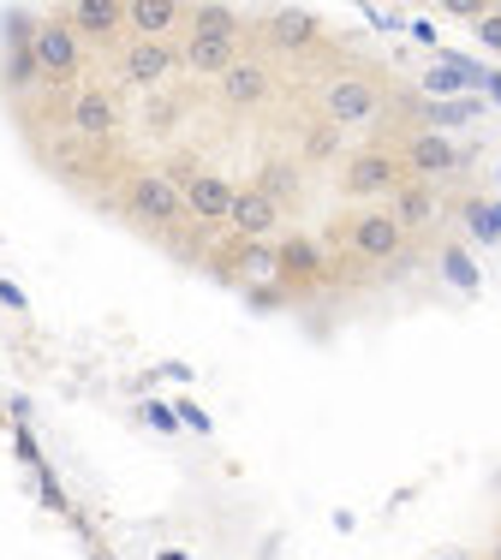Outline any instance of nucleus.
I'll list each match as a JSON object with an SVG mask.
<instances>
[{
  "instance_id": "1",
  "label": "nucleus",
  "mask_w": 501,
  "mask_h": 560,
  "mask_svg": "<svg viewBox=\"0 0 501 560\" xmlns=\"http://www.w3.org/2000/svg\"><path fill=\"white\" fill-rule=\"evenodd\" d=\"M179 60L203 78H221L233 72L245 55H240V12L233 7H191V24H186V43H179Z\"/></svg>"
},
{
  "instance_id": "2",
  "label": "nucleus",
  "mask_w": 501,
  "mask_h": 560,
  "mask_svg": "<svg viewBox=\"0 0 501 560\" xmlns=\"http://www.w3.org/2000/svg\"><path fill=\"white\" fill-rule=\"evenodd\" d=\"M126 215L138 226H150V233H167V226H179L191 215L186 185L167 167H131L126 173Z\"/></svg>"
},
{
  "instance_id": "3",
  "label": "nucleus",
  "mask_w": 501,
  "mask_h": 560,
  "mask_svg": "<svg viewBox=\"0 0 501 560\" xmlns=\"http://www.w3.org/2000/svg\"><path fill=\"white\" fill-rule=\"evenodd\" d=\"M388 114V90H382L376 72H340L323 84V119L340 131H359V126H376Z\"/></svg>"
},
{
  "instance_id": "4",
  "label": "nucleus",
  "mask_w": 501,
  "mask_h": 560,
  "mask_svg": "<svg viewBox=\"0 0 501 560\" xmlns=\"http://www.w3.org/2000/svg\"><path fill=\"white\" fill-rule=\"evenodd\" d=\"M406 179H412V167H406L400 150H359V155H347V167H340V197L359 203V209H371V203H388Z\"/></svg>"
},
{
  "instance_id": "5",
  "label": "nucleus",
  "mask_w": 501,
  "mask_h": 560,
  "mask_svg": "<svg viewBox=\"0 0 501 560\" xmlns=\"http://www.w3.org/2000/svg\"><path fill=\"white\" fill-rule=\"evenodd\" d=\"M406 226L394 221V209L388 203H371V209H352L347 215V250L359 262H394L406 250Z\"/></svg>"
},
{
  "instance_id": "6",
  "label": "nucleus",
  "mask_w": 501,
  "mask_h": 560,
  "mask_svg": "<svg viewBox=\"0 0 501 560\" xmlns=\"http://www.w3.org/2000/svg\"><path fill=\"white\" fill-rule=\"evenodd\" d=\"M31 55L43 60L48 78H78V66H84V36L72 31L66 12H43V19L31 24Z\"/></svg>"
},
{
  "instance_id": "7",
  "label": "nucleus",
  "mask_w": 501,
  "mask_h": 560,
  "mask_svg": "<svg viewBox=\"0 0 501 560\" xmlns=\"http://www.w3.org/2000/svg\"><path fill=\"white\" fill-rule=\"evenodd\" d=\"M179 185H186V203H191V221L203 226H233V179L215 167H167Z\"/></svg>"
},
{
  "instance_id": "8",
  "label": "nucleus",
  "mask_w": 501,
  "mask_h": 560,
  "mask_svg": "<svg viewBox=\"0 0 501 560\" xmlns=\"http://www.w3.org/2000/svg\"><path fill=\"white\" fill-rule=\"evenodd\" d=\"M66 126H72V138H84V143H108L114 131H120V102H114V90H102V84L72 90Z\"/></svg>"
},
{
  "instance_id": "9",
  "label": "nucleus",
  "mask_w": 501,
  "mask_h": 560,
  "mask_svg": "<svg viewBox=\"0 0 501 560\" xmlns=\"http://www.w3.org/2000/svg\"><path fill=\"white\" fill-rule=\"evenodd\" d=\"M179 43H143V36H131V43L120 48V78L131 90H155V84H167V78L179 72Z\"/></svg>"
},
{
  "instance_id": "10",
  "label": "nucleus",
  "mask_w": 501,
  "mask_h": 560,
  "mask_svg": "<svg viewBox=\"0 0 501 560\" xmlns=\"http://www.w3.org/2000/svg\"><path fill=\"white\" fill-rule=\"evenodd\" d=\"M269 96H275V66L257 60V55H245L240 66H233V72L215 78V102H221V108H233V114L263 108Z\"/></svg>"
},
{
  "instance_id": "11",
  "label": "nucleus",
  "mask_w": 501,
  "mask_h": 560,
  "mask_svg": "<svg viewBox=\"0 0 501 560\" xmlns=\"http://www.w3.org/2000/svg\"><path fill=\"white\" fill-rule=\"evenodd\" d=\"M263 43H269L275 55H311V48L323 43V19L305 7H275L269 19H263Z\"/></svg>"
},
{
  "instance_id": "12",
  "label": "nucleus",
  "mask_w": 501,
  "mask_h": 560,
  "mask_svg": "<svg viewBox=\"0 0 501 560\" xmlns=\"http://www.w3.org/2000/svg\"><path fill=\"white\" fill-rule=\"evenodd\" d=\"M400 155H406V167H412V179H430V185L466 167V150H459L454 138H442V131H412Z\"/></svg>"
},
{
  "instance_id": "13",
  "label": "nucleus",
  "mask_w": 501,
  "mask_h": 560,
  "mask_svg": "<svg viewBox=\"0 0 501 560\" xmlns=\"http://www.w3.org/2000/svg\"><path fill=\"white\" fill-rule=\"evenodd\" d=\"M281 221H287V209L275 203V197H263L257 185H245V191L233 197V238H240V245H269V238L281 233Z\"/></svg>"
},
{
  "instance_id": "14",
  "label": "nucleus",
  "mask_w": 501,
  "mask_h": 560,
  "mask_svg": "<svg viewBox=\"0 0 501 560\" xmlns=\"http://www.w3.org/2000/svg\"><path fill=\"white\" fill-rule=\"evenodd\" d=\"M66 19H72L78 36H90V43H131V12L120 0H78V7H66Z\"/></svg>"
},
{
  "instance_id": "15",
  "label": "nucleus",
  "mask_w": 501,
  "mask_h": 560,
  "mask_svg": "<svg viewBox=\"0 0 501 560\" xmlns=\"http://www.w3.org/2000/svg\"><path fill=\"white\" fill-rule=\"evenodd\" d=\"M126 12H131V36H143V43H174L191 24V7H179V0H131Z\"/></svg>"
},
{
  "instance_id": "16",
  "label": "nucleus",
  "mask_w": 501,
  "mask_h": 560,
  "mask_svg": "<svg viewBox=\"0 0 501 560\" xmlns=\"http://www.w3.org/2000/svg\"><path fill=\"white\" fill-rule=\"evenodd\" d=\"M388 209L406 233H424V226H436V215H442V191L430 179H406L400 191L388 197Z\"/></svg>"
},
{
  "instance_id": "17",
  "label": "nucleus",
  "mask_w": 501,
  "mask_h": 560,
  "mask_svg": "<svg viewBox=\"0 0 501 560\" xmlns=\"http://www.w3.org/2000/svg\"><path fill=\"white\" fill-rule=\"evenodd\" d=\"M250 185H257L263 197H275L281 209H293L299 191H305V162H281V155H269V162L257 167V179H250Z\"/></svg>"
},
{
  "instance_id": "18",
  "label": "nucleus",
  "mask_w": 501,
  "mask_h": 560,
  "mask_svg": "<svg viewBox=\"0 0 501 560\" xmlns=\"http://www.w3.org/2000/svg\"><path fill=\"white\" fill-rule=\"evenodd\" d=\"M233 275H240L245 287H257V280H281V245H240L233 250Z\"/></svg>"
},
{
  "instance_id": "19",
  "label": "nucleus",
  "mask_w": 501,
  "mask_h": 560,
  "mask_svg": "<svg viewBox=\"0 0 501 560\" xmlns=\"http://www.w3.org/2000/svg\"><path fill=\"white\" fill-rule=\"evenodd\" d=\"M43 60H36L31 55V31H24V36H12V55H7V90H12V96H19V90H31V84H43Z\"/></svg>"
},
{
  "instance_id": "20",
  "label": "nucleus",
  "mask_w": 501,
  "mask_h": 560,
  "mask_svg": "<svg viewBox=\"0 0 501 560\" xmlns=\"http://www.w3.org/2000/svg\"><path fill=\"white\" fill-rule=\"evenodd\" d=\"M323 250L311 245V238H281V275H293V280H323Z\"/></svg>"
},
{
  "instance_id": "21",
  "label": "nucleus",
  "mask_w": 501,
  "mask_h": 560,
  "mask_svg": "<svg viewBox=\"0 0 501 560\" xmlns=\"http://www.w3.org/2000/svg\"><path fill=\"white\" fill-rule=\"evenodd\" d=\"M340 155V126H328V119H316V126L305 131V162H335Z\"/></svg>"
},
{
  "instance_id": "22",
  "label": "nucleus",
  "mask_w": 501,
  "mask_h": 560,
  "mask_svg": "<svg viewBox=\"0 0 501 560\" xmlns=\"http://www.w3.org/2000/svg\"><path fill=\"white\" fill-rule=\"evenodd\" d=\"M478 36H483V48H496V55H501V7H490V19L478 24Z\"/></svg>"
},
{
  "instance_id": "23",
  "label": "nucleus",
  "mask_w": 501,
  "mask_h": 560,
  "mask_svg": "<svg viewBox=\"0 0 501 560\" xmlns=\"http://www.w3.org/2000/svg\"><path fill=\"white\" fill-rule=\"evenodd\" d=\"M483 560H501V537H496V549H490V555H483Z\"/></svg>"
}]
</instances>
